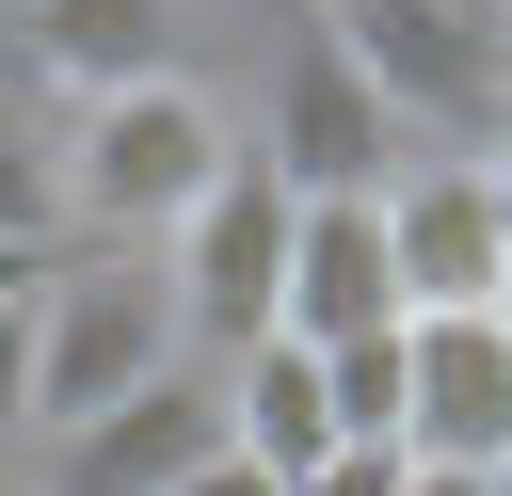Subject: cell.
Wrapping results in <instances>:
<instances>
[{
	"label": "cell",
	"mask_w": 512,
	"mask_h": 496,
	"mask_svg": "<svg viewBox=\"0 0 512 496\" xmlns=\"http://www.w3.org/2000/svg\"><path fill=\"white\" fill-rule=\"evenodd\" d=\"M240 160V112L208 80H144V96H96V112H48V176H64V240L80 256H160L208 176Z\"/></svg>",
	"instance_id": "6da1fadb"
},
{
	"label": "cell",
	"mask_w": 512,
	"mask_h": 496,
	"mask_svg": "<svg viewBox=\"0 0 512 496\" xmlns=\"http://www.w3.org/2000/svg\"><path fill=\"white\" fill-rule=\"evenodd\" d=\"M304 32L400 112V144L496 160V128H512V16L496 0H304Z\"/></svg>",
	"instance_id": "7a4b0ae2"
},
{
	"label": "cell",
	"mask_w": 512,
	"mask_h": 496,
	"mask_svg": "<svg viewBox=\"0 0 512 496\" xmlns=\"http://www.w3.org/2000/svg\"><path fill=\"white\" fill-rule=\"evenodd\" d=\"M192 352H176V304H160V256H48V288H32V448H64L80 416H112V400H144V384H176Z\"/></svg>",
	"instance_id": "3957f363"
},
{
	"label": "cell",
	"mask_w": 512,
	"mask_h": 496,
	"mask_svg": "<svg viewBox=\"0 0 512 496\" xmlns=\"http://www.w3.org/2000/svg\"><path fill=\"white\" fill-rule=\"evenodd\" d=\"M240 160H256L288 208H336V192H384L416 144H400V112H384V96H368V80L288 16V48H272V112L240 128Z\"/></svg>",
	"instance_id": "277c9868"
},
{
	"label": "cell",
	"mask_w": 512,
	"mask_h": 496,
	"mask_svg": "<svg viewBox=\"0 0 512 496\" xmlns=\"http://www.w3.org/2000/svg\"><path fill=\"white\" fill-rule=\"evenodd\" d=\"M272 272H288V192H272L256 160H224V176H208V208L160 240L176 352H192V368H240V352L272 336Z\"/></svg>",
	"instance_id": "5b68a950"
},
{
	"label": "cell",
	"mask_w": 512,
	"mask_h": 496,
	"mask_svg": "<svg viewBox=\"0 0 512 496\" xmlns=\"http://www.w3.org/2000/svg\"><path fill=\"white\" fill-rule=\"evenodd\" d=\"M496 272H512L496 160H400L384 176V288H400V320H480Z\"/></svg>",
	"instance_id": "8992f818"
},
{
	"label": "cell",
	"mask_w": 512,
	"mask_h": 496,
	"mask_svg": "<svg viewBox=\"0 0 512 496\" xmlns=\"http://www.w3.org/2000/svg\"><path fill=\"white\" fill-rule=\"evenodd\" d=\"M400 464H432V480L512 464V336L496 320H400Z\"/></svg>",
	"instance_id": "52a82bcc"
},
{
	"label": "cell",
	"mask_w": 512,
	"mask_h": 496,
	"mask_svg": "<svg viewBox=\"0 0 512 496\" xmlns=\"http://www.w3.org/2000/svg\"><path fill=\"white\" fill-rule=\"evenodd\" d=\"M16 64L96 112V96H144V80H192V0H0Z\"/></svg>",
	"instance_id": "ba28073f"
},
{
	"label": "cell",
	"mask_w": 512,
	"mask_h": 496,
	"mask_svg": "<svg viewBox=\"0 0 512 496\" xmlns=\"http://www.w3.org/2000/svg\"><path fill=\"white\" fill-rule=\"evenodd\" d=\"M272 336H288V352H352V336H400V288H384V192H336V208H288V272H272Z\"/></svg>",
	"instance_id": "9c48e42d"
},
{
	"label": "cell",
	"mask_w": 512,
	"mask_h": 496,
	"mask_svg": "<svg viewBox=\"0 0 512 496\" xmlns=\"http://www.w3.org/2000/svg\"><path fill=\"white\" fill-rule=\"evenodd\" d=\"M208 448H224V384H208V368H176V384H144V400L80 416L64 448H32V480H48V496H176Z\"/></svg>",
	"instance_id": "30bf717a"
},
{
	"label": "cell",
	"mask_w": 512,
	"mask_h": 496,
	"mask_svg": "<svg viewBox=\"0 0 512 496\" xmlns=\"http://www.w3.org/2000/svg\"><path fill=\"white\" fill-rule=\"evenodd\" d=\"M224 384V448L272 480V496H304L320 464H336V400H320V352H288V336H256L240 368H208Z\"/></svg>",
	"instance_id": "8fae6325"
},
{
	"label": "cell",
	"mask_w": 512,
	"mask_h": 496,
	"mask_svg": "<svg viewBox=\"0 0 512 496\" xmlns=\"http://www.w3.org/2000/svg\"><path fill=\"white\" fill-rule=\"evenodd\" d=\"M320 400H336V448H384V464H400V336L320 352Z\"/></svg>",
	"instance_id": "7c38bea8"
},
{
	"label": "cell",
	"mask_w": 512,
	"mask_h": 496,
	"mask_svg": "<svg viewBox=\"0 0 512 496\" xmlns=\"http://www.w3.org/2000/svg\"><path fill=\"white\" fill-rule=\"evenodd\" d=\"M0 240L64 256V176H48V128L32 112H0Z\"/></svg>",
	"instance_id": "4fadbf2b"
},
{
	"label": "cell",
	"mask_w": 512,
	"mask_h": 496,
	"mask_svg": "<svg viewBox=\"0 0 512 496\" xmlns=\"http://www.w3.org/2000/svg\"><path fill=\"white\" fill-rule=\"evenodd\" d=\"M0 448H32V304H0Z\"/></svg>",
	"instance_id": "5bb4252c"
},
{
	"label": "cell",
	"mask_w": 512,
	"mask_h": 496,
	"mask_svg": "<svg viewBox=\"0 0 512 496\" xmlns=\"http://www.w3.org/2000/svg\"><path fill=\"white\" fill-rule=\"evenodd\" d=\"M176 496H272V480H256V464H240V448H208V464H192V480H176Z\"/></svg>",
	"instance_id": "9a60e30c"
},
{
	"label": "cell",
	"mask_w": 512,
	"mask_h": 496,
	"mask_svg": "<svg viewBox=\"0 0 512 496\" xmlns=\"http://www.w3.org/2000/svg\"><path fill=\"white\" fill-rule=\"evenodd\" d=\"M400 496H480V480H432V464H400Z\"/></svg>",
	"instance_id": "2e32d148"
},
{
	"label": "cell",
	"mask_w": 512,
	"mask_h": 496,
	"mask_svg": "<svg viewBox=\"0 0 512 496\" xmlns=\"http://www.w3.org/2000/svg\"><path fill=\"white\" fill-rule=\"evenodd\" d=\"M0 496H48V480H32V448H0Z\"/></svg>",
	"instance_id": "e0dca14e"
},
{
	"label": "cell",
	"mask_w": 512,
	"mask_h": 496,
	"mask_svg": "<svg viewBox=\"0 0 512 496\" xmlns=\"http://www.w3.org/2000/svg\"><path fill=\"white\" fill-rule=\"evenodd\" d=\"M480 320H496V336H512V272H496V304H480Z\"/></svg>",
	"instance_id": "ac0fdd59"
},
{
	"label": "cell",
	"mask_w": 512,
	"mask_h": 496,
	"mask_svg": "<svg viewBox=\"0 0 512 496\" xmlns=\"http://www.w3.org/2000/svg\"><path fill=\"white\" fill-rule=\"evenodd\" d=\"M496 208H512V144H496Z\"/></svg>",
	"instance_id": "d6986e66"
},
{
	"label": "cell",
	"mask_w": 512,
	"mask_h": 496,
	"mask_svg": "<svg viewBox=\"0 0 512 496\" xmlns=\"http://www.w3.org/2000/svg\"><path fill=\"white\" fill-rule=\"evenodd\" d=\"M480 496H512V464H496V480H480Z\"/></svg>",
	"instance_id": "ffe728a7"
}]
</instances>
